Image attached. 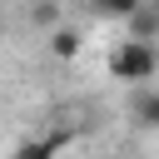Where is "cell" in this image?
Masks as SVG:
<instances>
[{
	"instance_id": "1",
	"label": "cell",
	"mask_w": 159,
	"mask_h": 159,
	"mask_svg": "<svg viewBox=\"0 0 159 159\" xmlns=\"http://www.w3.org/2000/svg\"><path fill=\"white\" fill-rule=\"evenodd\" d=\"M109 75L124 80V84H149V80L159 75V45H154V40H139V35L119 40V45L109 50Z\"/></svg>"
},
{
	"instance_id": "2",
	"label": "cell",
	"mask_w": 159,
	"mask_h": 159,
	"mask_svg": "<svg viewBox=\"0 0 159 159\" xmlns=\"http://www.w3.org/2000/svg\"><path fill=\"white\" fill-rule=\"evenodd\" d=\"M129 119L139 129H159V84H134L129 94Z\"/></svg>"
},
{
	"instance_id": "3",
	"label": "cell",
	"mask_w": 159,
	"mask_h": 159,
	"mask_svg": "<svg viewBox=\"0 0 159 159\" xmlns=\"http://www.w3.org/2000/svg\"><path fill=\"white\" fill-rule=\"evenodd\" d=\"M50 50H55V60H75V55H80V30L55 25V30H50Z\"/></svg>"
},
{
	"instance_id": "4",
	"label": "cell",
	"mask_w": 159,
	"mask_h": 159,
	"mask_svg": "<svg viewBox=\"0 0 159 159\" xmlns=\"http://www.w3.org/2000/svg\"><path fill=\"white\" fill-rule=\"evenodd\" d=\"M124 25H129V35H139V40H154V35H159V5H154V10H144V5H139V10H134Z\"/></svg>"
},
{
	"instance_id": "5",
	"label": "cell",
	"mask_w": 159,
	"mask_h": 159,
	"mask_svg": "<svg viewBox=\"0 0 159 159\" xmlns=\"http://www.w3.org/2000/svg\"><path fill=\"white\" fill-rule=\"evenodd\" d=\"M30 25L35 30H55L60 25V5L55 0H30Z\"/></svg>"
},
{
	"instance_id": "6",
	"label": "cell",
	"mask_w": 159,
	"mask_h": 159,
	"mask_svg": "<svg viewBox=\"0 0 159 159\" xmlns=\"http://www.w3.org/2000/svg\"><path fill=\"white\" fill-rule=\"evenodd\" d=\"M89 5H94L99 15H109V20H129V15H134L144 0H89Z\"/></svg>"
}]
</instances>
